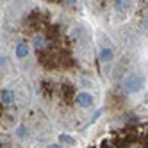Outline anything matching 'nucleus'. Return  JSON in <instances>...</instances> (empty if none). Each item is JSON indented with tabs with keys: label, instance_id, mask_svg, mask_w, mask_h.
<instances>
[{
	"label": "nucleus",
	"instance_id": "obj_2",
	"mask_svg": "<svg viewBox=\"0 0 148 148\" xmlns=\"http://www.w3.org/2000/svg\"><path fill=\"white\" fill-rule=\"evenodd\" d=\"M34 111L32 91L0 41V148H27L50 132L47 118Z\"/></svg>",
	"mask_w": 148,
	"mask_h": 148
},
{
	"label": "nucleus",
	"instance_id": "obj_4",
	"mask_svg": "<svg viewBox=\"0 0 148 148\" xmlns=\"http://www.w3.org/2000/svg\"><path fill=\"white\" fill-rule=\"evenodd\" d=\"M145 75L139 71H132V73H127L121 79V89L127 93H139L145 88Z\"/></svg>",
	"mask_w": 148,
	"mask_h": 148
},
{
	"label": "nucleus",
	"instance_id": "obj_1",
	"mask_svg": "<svg viewBox=\"0 0 148 148\" xmlns=\"http://www.w3.org/2000/svg\"><path fill=\"white\" fill-rule=\"evenodd\" d=\"M0 41L43 114L62 129H79L86 118L77 109V97L89 89L73 82L71 68L80 62L79 50H89L86 29L45 2L11 0L0 23Z\"/></svg>",
	"mask_w": 148,
	"mask_h": 148
},
{
	"label": "nucleus",
	"instance_id": "obj_5",
	"mask_svg": "<svg viewBox=\"0 0 148 148\" xmlns=\"http://www.w3.org/2000/svg\"><path fill=\"white\" fill-rule=\"evenodd\" d=\"M114 59V50L112 47H102L98 50V61L100 62H111Z\"/></svg>",
	"mask_w": 148,
	"mask_h": 148
},
{
	"label": "nucleus",
	"instance_id": "obj_7",
	"mask_svg": "<svg viewBox=\"0 0 148 148\" xmlns=\"http://www.w3.org/2000/svg\"><path fill=\"white\" fill-rule=\"evenodd\" d=\"M48 148H62L61 145H52V146H48Z\"/></svg>",
	"mask_w": 148,
	"mask_h": 148
},
{
	"label": "nucleus",
	"instance_id": "obj_6",
	"mask_svg": "<svg viewBox=\"0 0 148 148\" xmlns=\"http://www.w3.org/2000/svg\"><path fill=\"white\" fill-rule=\"evenodd\" d=\"M11 4V0H0V23H2V18H4V13H5V9L7 5Z\"/></svg>",
	"mask_w": 148,
	"mask_h": 148
},
{
	"label": "nucleus",
	"instance_id": "obj_3",
	"mask_svg": "<svg viewBox=\"0 0 148 148\" xmlns=\"http://www.w3.org/2000/svg\"><path fill=\"white\" fill-rule=\"evenodd\" d=\"M100 148H148V121L132 123L111 132L100 143Z\"/></svg>",
	"mask_w": 148,
	"mask_h": 148
}]
</instances>
